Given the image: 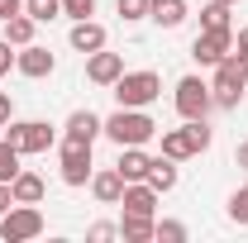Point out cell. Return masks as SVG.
I'll return each mask as SVG.
<instances>
[{
    "mask_svg": "<svg viewBox=\"0 0 248 243\" xmlns=\"http://www.w3.org/2000/svg\"><path fill=\"white\" fill-rule=\"evenodd\" d=\"M229 219H239V224H248V186L229 196Z\"/></svg>",
    "mask_w": 248,
    "mask_h": 243,
    "instance_id": "cell-26",
    "label": "cell"
},
{
    "mask_svg": "<svg viewBox=\"0 0 248 243\" xmlns=\"http://www.w3.org/2000/svg\"><path fill=\"white\" fill-rule=\"evenodd\" d=\"M148 15H153L162 29H177L186 19V0H148Z\"/></svg>",
    "mask_w": 248,
    "mask_h": 243,
    "instance_id": "cell-18",
    "label": "cell"
},
{
    "mask_svg": "<svg viewBox=\"0 0 248 243\" xmlns=\"http://www.w3.org/2000/svg\"><path fill=\"white\" fill-rule=\"evenodd\" d=\"M244 86H248V67L239 62V53L219 58V62H215V86H210V95H215V105H224V110H234V105L244 100Z\"/></svg>",
    "mask_w": 248,
    "mask_h": 243,
    "instance_id": "cell-2",
    "label": "cell"
},
{
    "mask_svg": "<svg viewBox=\"0 0 248 243\" xmlns=\"http://www.w3.org/2000/svg\"><path fill=\"white\" fill-rule=\"evenodd\" d=\"M120 177L124 182H148V167H153V157H143L139 148H120Z\"/></svg>",
    "mask_w": 248,
    "mask_h": 243,
    "instance_id": "cell-16",
    "label": "cell"
},
{
    "mask_svg": "<svg viewBox=\"0 0 248 243\" xmlns=\"http://www.w3.org/2000/svg\"><path fill=\"white\" fill-rule=\"evenodd\" d=\"M0 234H5V243H24V239H38V234H43V214L33 210V205L5 210V214H0Z\"/></svg>",
    "mask_w": 248,
    "mask_h": 243,
    "instance_id": "cell-6",
    "label": "cell"
},
{
    "mask_svg": "<svg viewBox=\"0 0 248 243\" xmlns=\"http://www.w3.org/2000/svg\"><path fill=\"white\" fill-rule=\"evenodd\" d=\"M120 205H124V214H153V205H157V191H153L148 182H124Z\"/></svg>",
    "mask_w": 248,
    "mask_h": 243,
    "instance_id": "cell-11",
    "label": "cell"
},
{
    "mask_svg": "<svg viewBox=\"0 0 248 243\" xmlns=\"http://www.w3.org/2000/svg\"><path fill=\"white\" fill-rule=\"evenodd\" d=\"M5 43H15V48L33 43V19L29 15H10V19H5Z\"/></svg>",
    "mask_w": 248,
    "mask_h": 243,
    "instance_id": "cell-20",
    "label": "cell"
},
{
    "mask_svg": "<svg viewBox=\"0 0 248 243\" xmlns=\"http://www.w3.org/2000/svg\"><path fill=\"white\" fill-rule=\"evenodd\" d=\"M105 134H110L120 148H143V143L157 134V124L148 120L143 110H124V105H120V115H110V120H105Z\"/></svg>",
    "mask_w": 248,
    "mask_h": 243,
    "instance_id": "cell-1",
    "label": "cell"
},
{
    "mask_svg": "<svg viewBox=\"0 0 248 243\" xmlns=\"http://www.w3.org/2000/svg\"><path fill=\"white\" fill-rule=\"evenodd\" d=\"M24 15H29L33 24H48V19L62 15V0H24Z\"/></svg>",
    "mask_w": 248,
    "mask_h": 243,
    "instance_id": "cell-22",
    "label": "cell"
},
{
    "mask_svg": "<svg viewBox=\"0 0 248 243\" xmlns=\"http://www.w3.org/2000/svg\"><path fill=\"white\" fill-rule=\"evenodd\" d=\"M210 148V129L205 120H186V129H167L162 134V157L182 162V157H196V152Z\"/></svg>",
    "mask_w": 248,
    "mask_h": 243,
    "instance_id": "cell-3",
    "label": "cell"
},
{
    "mask_svg": "<svg viewBox=\"0 0 248 243\" xmlns=\"http://www.w3.org/2000/svg\"><path fill=\"white\" fill-rule=\"evenodd\" d=\"M229 48H234V33L229 29H205V33H196L191 58L201 62V67H215L219 58H229Z\"/></svg>",
    "mask_w": 248,
    "mask_h": 243,
    "instance_id": "cell-8",
    "label": "cell"
},
{
    "mask_svg": "<svg viewBox=\"0 0 248 243\" xmlns=\"http://www.w3.org/2000/svg\"><path fill=\"white\" fill-rule=\"evenodd\" d=\"M153 239H167V243H182L186 239V224H177V219H162L153 229Z\"/></svg>",
    "mask_w": 248,
    "mask_h": 243,
    "instance_id": "cell-25",
    "label": "cell"
},
{
    "mask_svg": "<svg viewBox=\"0 0 248 243\" xmlns=\"http://www.w3.org/2000/svg\"><path fill=\"white\" fill-rule=\"evenodd\" d=\"M91 191H95V200H105V205H120V196H124V177H120V167H110V172H95V177H91Z\"/></svg>",
    "mask_w": 248,
    "mask_h": 243,
    "instance_id": "cell-14",
    "label": "cell"
},
{
    "mask_svg": "<svg viewBox=\"0 0 248 243\" xmlns=\"http://www.w3.org/2000/svg\"><path fill=\"white\" fill-rule=\"evenodd\" d=\"M5 138H10L19 152H48L58 134H53V124H43V120H19V124H10Z\"/></svg>",
    "mask_w": 248,
    "mask_h": 243,
    "instance_id": "cell-5",
    "label": "cell"
},
{
    "mask_svg": "<svg viewBox=\"0 0 248 243\" xmlns=\"http://www.w3.org/2000/svg\"><path fill=\"white\" fill-rule=\"evenodd\" d=\"M115 5H120L124 19H143V15H148V0H115Z\"/></svg>",
    "mask_w": 248,
    "mask_h": 243,
    "instance_id": "cell-28",
    "label": "cell"
},
{
    "mask_svg": "<svg viewBox=\"0 0 248 243\" xmlns=\"http://www.w3.org/2000/svg\"><path fill=\"white\" fill-rule=\"evenodd\" d=\"M115 95H120L124 110H143L162 95V81H157V72H124L115 81Z\"/></svg>",
    "mask_w": 248,
    "mask_h": 243,
    "instance_id": "cell-4",
    "label": "cell"
},
{
    "mask_svg": "<svg viewBox=\"0 0 248 243\" xmlns=\"http://www.w3.org/2000/svg\"><path fill=\"white\" fill-rule=\"evenodd\" d=\"M19 72H24V76H48V72H53V53H48V48H38V43H24V53H19Z\"/></svg>",
    "mask_w": 248,
    "mask_h": 243,
    "instance_id": "cell-15",
    "label": "cell"
},
{
    "mask_svg": "<svg viewBox=\"0 0 248 243\" xmlns=\"http://www.w3.org/2000/svg\"><path fill=\"white\" fill-rule=\"evenodd\" d=\"M95 134H105V120H95L91 110H77L67 120V138L72 143H95Z\"/></svg>",
    "mask_w": 248,
    "mask_h": 243,
    "instance_id": "cell-12",
    "label": "cell"
},
{
    "mask_svg": "<svg viewBox=\"0 0 248 243\" xmlns=\"http://www.w3.org/2000/svg\"><path fill=\"white\" fill-rule=\"evenodd\" d=\"M10 58H15V53H10V43H5V38H0V76H5V72H10Z\"/></svg>",
    "mask_w": 248,
    "mask_h": 243,
    "instance_id": "cell-30",
    "label": "cell"
},
{
    "mask_svg": "<svg viewBox=\"0 0 248 243\" xmlns=\"http://www.w3.org/2000/svg\"><path fill=\"white\" fill-rule=\"evenodd\" d=\"M239 62L248 67V29H239Z\"/></svg>",
    "mask_w": 248,
    "mask_h": 243,
    "instance_id": "cell-33",
    "label": "cell"
},
{
    "mask_svg": "<svg viewBox=\"0 0 248 243\" xmlns=\"http://www.w3.org/2000/svg\"><path fill=\"white\" fill-rule=\"evenodd\" d=\"M148 186H153V191H172V186H177V167H172V157H157L153 167H148Z\"/></svg>",
    "mask_w": 248,
    "mask_h": 243,
    "instance_id": "cell-21",
    "label": "cell"
},
{
    "mask_svg": "<svg viewBox=\"0 0 248 243\" xmlns=\"http://www.w3.org/2000/svg\"><path fill=\"white\" fill-rule=\"evenodd\" d=\"M86 76H91L95 86H115V81L124 76V58H120V53H91Z\"/></svg>",
    "mask_w": 248,
    "mask_h": 243,
    "instance_id": "cell-10",
    "label": "cell"
},
{
    "mask_svg": "<svg viewBox=\"0 0 248 243\" xmlns=\"http://www.w3.org/2000/svg\"><path fill=\"white\" fill-rule=\"evenodd\" d=\"M5 124H10V95L0 91V129H5Z\"/></svg>",
    "mask_w": 248,
    "mask_h": 243,
    "instance_id": "cell-34",
    "label": "cell"
},
{
    "mask_svg": "<svg viewBox=\"0 0 248 243\" xmlns=\"http://www.w3.org/2000/svg\"><path fill=\"white\" fill-rule=\"evenodd\" d=\"M86 177H91V143H72L67 138V148H62V182L86 186Z\"/></svg>",
    "mask_w": 248,
    "mask_h": 243,
    "instance_id": "cell-9",
    "label": "cell"
},
{
    "mask_svg": "<svg viewBox=\"0 0 248 243\" xmlns=\"http://www.w3.org/2000/svg\"><path fill=\"white\" fill-rule=\"evenodd\" d=\"M10 196H15V205H38V200H43V182H38L33 172H19V177L10 182Z\"/></svg>",
    "mask_w": 248,
    "mask_h": 243,
    "instance_id": "cell-17",
    "label": "cell"
},
{
    "mask_svg": "<svg viewBox=\"0 0 248 243\" xmlns=\"http://www.w3.org/2000/svg\"><path fill=\"white\" fill-rule=\"evenodd\" d=\"M10 15H19V0H0V19H10Z\"/></svg>",
    "mask_w": 248,
    "mask_h": 243,
    "instance_id": "cell-32",
    "label": "cell"
},
{
    "mask_svg": "<svg viewBox=\"0 0 248 243\" xmlns=\"http://www.w3.org/2000/svg\"><path fill=\"white\" fill-rule=\"evenodd\" d=\"M239 167H248V143H244V148H239Z\"/></svg>",
    "mask_w": 248,
    "mask_h": 243,
    "instance_id": "cell-35",
    "label": "cell"
},
{
    "mask_svg": "<svg viewBox=\"0 0 248 243\" xmlns=\"http://www.w3.org/2000/svg\"><path fill=\"white\" fill-rule=\"evenodd\" d=\"M15 177H19V148L0 138V182H15Z\"/></svg>",
    "mask_w": 248,
    "mask_h": 243,
    "instance_id": "cell-23",
    "label": "cell"
},
{
    "mask_svg": "<svg viewBox=\"0 0 248 243\" xmlns=\"http://www.w3.org/2000/svg\"><path fill=\"white\" fill-rule=\"evenodd\" d=\"M201 24H205V29H229V5L210 0V5L201 10Z\"/></svg>",
    "mask_w": 248,
    "mask_h": 243,
    "instance_id": "cell-24",
    "label": "cell"
},
{
    "mask_svg": "<svg viewBox=\"0 0 248 243\" xmlns=\"http://www.w3.org/2000/svg\"><path fill=\"white\" fill-rule=\"evenodd\" d=\"M153 214H124L120 219V239H129V243H148L153 239Z\"/></svg>",
    "mask_w": 248,
    "mask_h": 243,
    "instance_id": "cell-19",
    "label": "cell"
},
{
    "mask_svg": "<svg viewBox=\"0 0 248 243\" xmlns=\"http://www.w3.org/2000/svg\"><path fill=\"white\" fill-rule=\"evenodd\" d=\"M210 105H215L210 86H201L196 76H182V81H177V110H182V120H205Z\"/></svg>",
    "mask_w": 248,
    "mask_h": 243,
    "instance_id": "cell-7",
    "label": "cell"
},
{
    "mask_svg": "<svg viewBox=\"0 0 248 243\" xmlns=\"http://www.w3.org/2000/svg\"><path fill=\"white\" fill-rule=\"evenodd\" d=\"M10 205H15V196H10V182H0V214L10 210Z\"/></svg>",
    "mask_w": 248,
    "mask_h": 243,
    "instance_id": "cell-31",
    "label": "cell"
},
{
    "mask_svg": "<svg viewBox=\"0 0 248 243\" xmlns=\"http://www.w3.org/2000/svg\"><path fill=\"white\" fill-rule=\"evenodd\" d=\"M72 48H77V53H100V48H105V29L91 24V19H77V24H72Z\"/></svg>",
    "mask_w": 248,
    "mask_h": 243,
    "instance_id": "cell-13",
    "label": "cell"
},
{
    "mask_svg": "<svg viewBox=\"0 0 248 243\" xmlns=\"http://www.w3.org/2000/svg\"><path fill=\"white\" fill-rule=\"evenodd\" d=\"M219 5H234V0H219Z\"/></svg>",
    "mask_w": 248,
    "mask_h": 243,
    "instance_id": "cell-36",
    "label": "cell"
},
{
    "mask_svg": "<svg viewBox=\"0 0 248 243\" xmlns=\"http://www.w3.org/2000/svg\"><path fill=\"white\" fill-rule=\"evenodd\" d=\"M115 234H120V229H115V224H91V239H95V243H105V239H115Z\"/></svg>",
    "mask_w": 248,
    "mask_h": 243,
    "instance_id": "cell-29",
    "label": "cell"
},
{
    "mask_svg": "<svg viewBox=\"0 0 248 243\" xmlns=\"http://www.w3.org/2000/svg\"><path fill=\"white\" fill-rule=\"evenodd\" d=\"M95 10V0H62V15H72V19H86Z\"/></svg>",
    "mask_w": 248,
    "mask_h": 243,
    "instance_id": "cell-27",
    "label": "cell"
}]
</instances>
